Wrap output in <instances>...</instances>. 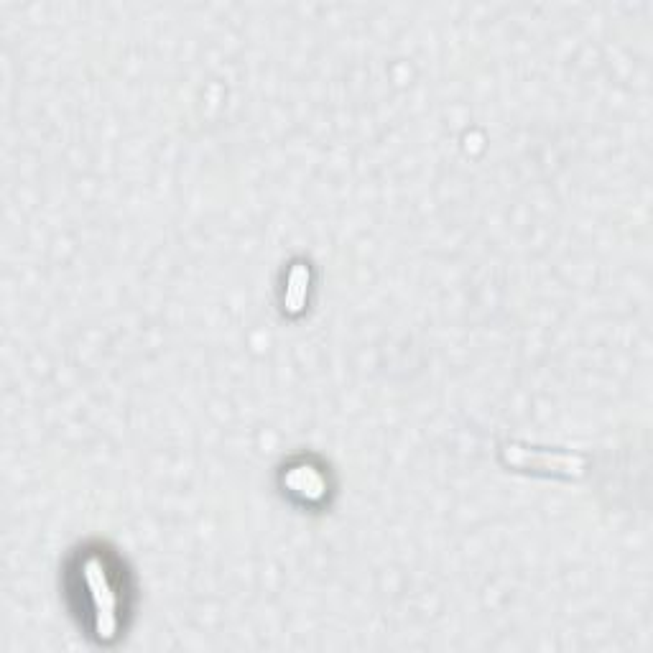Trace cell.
Here are the masks:
<instances>
[{
	"label": "cell",
	"instance_id": "cell-3",
	"mask_svg": "<svg viewBox=\"0 0 653 653\" xmlns=\"http://www.w3.org/2000/svg\"><path fill=\"white\" fill-rule=\"evenodd\" d=\"M309 281H312V273H309V266L304 263H294L286 276V289H284V309L286 314H301L304 307H307V296H309Z\"/></svg>",
	"mask_w": 653,
	"mask_h": 653
},
{
	"label": "cell",
	"instance_id": "cell-2",
	"mask_svg": "<svg viewBox=\"0 0 653 653\" xmlns=\"http://www.w3.org/2000/svg\"><path fill=\"white\" fill-rule=\"evenodd\" d=\"M284 485L289 488V493H294L299 500H307V503H317L327 495V480L312 465L289 467L284 475Z\"/></svg>",
	"mask_w": 653,
	"mask_h": 653
},
{
	"label": "cell",
	"instance_id": "cell-1",
	"mask_svg": "<svg viewBox=\"0 0 653 653\" xmlns=\"http://www.w3.org/2000/svg\"><path fill=\"white\" fill-rule=\"evenodd\" d=\"M82 580L92 602V618H95V636L100 641H113L120 628V605L110 572L100 557H87L82 562Z\"/></svg>",
	"mask_w": 653,
	"mask_h": 653
}]
</instances>
